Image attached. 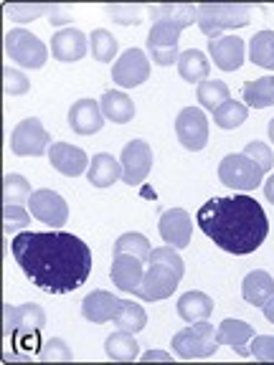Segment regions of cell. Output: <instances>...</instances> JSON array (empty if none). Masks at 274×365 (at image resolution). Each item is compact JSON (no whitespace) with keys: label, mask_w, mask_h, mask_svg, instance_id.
Listing matches in <instances>:
<instances>
[{"label":"cell","mask_w":274,"mask_h":365,"mask_svg":"<svg viewBox=\"0 0 274 365\" xmlns=\"http://www.w3.org/2000/svg\"><path fill=\"white\" fill-rule=\"evenodd\" d=\"M31 226V211H26L23 205H6L3 208V231L8 236L13 231H26Z\"/></svg>","instance_id":"obj_40"},{"label":"cell","mask_w":274,"mask_h":365,"mask_svg":"<svg viewBox=\"0 0 274 365\" xmlns=\"http://www.w3.org/2000/svg\"><path fill=\"white\" fill-rule=\"evenodd\" d=\"M208 53L221 71H236L244 63V38L239 36H221L208 41Z\"/></svg>","instance_id":"obj_19"},{"label":"cell","mask_w":274,"mask_h":365,"mask_svg":"<svg viewBox=\"0 0 274 365\" xmlns=\"http://www.w3.org/2000/svg\"><path fill=\"white\" fill-rule=\"evenodd\" d=\"M49 13H51V21H49L51 26H66V23L71 21V16H68L61 6H51V11H49Z\"/></svg>","instance_id":"obj_45"},{"label":"cell","mask_w":274,"mask_h":365,"mask_svg":"<svg viewBox=\"0 0 274 365\" xmlns=\"http://www.w3.org/2000/svg\"><path fill=\"white\" fill-rule=\"evenodd\" d=\"M117 254H130V257H137L140 262H148L153 249H150V241L143 234L130 231V234H122L120 239L114 241V257Z\"/></svg>","instance_id":"obj_33"},{"label":"cell","mask_w":274,"mask_h":365,"mask_svg":"<svg viewBox=\"0 0 274 365\" xmlns=\"http://www.w3.org/2000/svg\"><path fill=\"white\" fill-rule=\"evenodd\" d=\"M181 31V26H173V23H153V29L148 34V51L158 66H173L178 61Z\"/></svg>","instance_id":"obj_11"},{"label":"cell","mask_w":274,"mask_h":365,"mask_svg":"<svg viewBox=\"0 0 274 365\" xmlns=\"http://www.w3.org/2000/svg\"><path fill=\"white\" fill-rule=\"evenodd\" d=\"M3 314H6V322H3V335L18 340V337H39V332L46 325V312L39 304L29 302L21 304V307H13V304H3Z\"/></svg>","instance_id":"obj_8"},{"label":"cell","mask_w":274,"mask_h":365,"mask_svg":"<svg viewBox=\"0 0 274 365\" xmlns=\"http://www.w3.org/2000/svg\"><path fill=\"white\" fill-rule=\"evenodd\" d=\"M244 155L249 160H254L259 168H262V173H267V170H272V165H274V155H272V150L267 148L264 143H259V140H254V143H249L244 148Z\"/></svg>","instance_id":"obj_43"},{"label":"cell","mask_w":274,"mask_h":365,"mask_svg":"<svg viewBox=\"0 0 274 365\" xmlns=\"http://www.w3.org/2000/svg\"><path fill=\"white\" fill-rule=\"evenodd\" d=\"M178 74L186 81H191V84H196V81L201 84V81H206L208 74H211V61L198 48H188V51H183L178 56Z\"/></svg>","instance_id":"obj_29"},{"label":"cell","mask_w":274,"mask_h":365,"mask_svg":"<svg viewBox=\"0 0 274 365\" xmlns=\"http://www.w3.org/2000/svg\"><path fill=\"white\" fill-rule=\"evenodd\" d=\"M148 13L153 23H173L181 29H188L198 21V8L191 3H160V6H150Z\"/></svg>","instance_id":"obj_23"},{"label":"cell","mask_w":274,"mask_h":365,"mask_svg":"<svg viewBox=\"0 0 274 365\" xmlns=\"http://www.w3.org/2000/svg\"><path fill=\"white\" fill-rule=\"evenodd\" d=\"M262 312H264V317H267L269 322H272V325H274V294L269 297L267 302L262 304Z\"/></svg>","instance_id":"obj_47"},{"label":"cell","mask_w":274,"mask_h":365,"mask_svg":"<svg viewBox=\"0 0 274 365\" xmlns=\"http://www.w3.org/2000/svg\"><path fill=\"white\" fill-rule=\"evenodd\" d=\"M198 228L218 249L244 257L257 251L269 234V221L264 208L249 195H231V198H211L201 205Z\"/></svg>","instance_id":"obj_2"},{"label":"cell","mask_w":274,"mask_h":365,"mask_svg":"<svg viewBox=\"0 0 274 365\" xmlns=\"http://www.w3.org/2000/svg\"><path fill=\"white\" fill-rule=\"evenodd\" d=\"M49 163L54 165V170H59L61 175L76 178L84 170H89L91 160L86 158V153L81 148H74L68 143H54L49 148Z\"/></svg>","instance_id":"obj_16"},{"label":"cell","mask_w":274,"mask_h":365,"mask_svg":"<svg viewBox=\"0 0 274 365\" xmlns=\"http://www.w3.org/2000/svg\"><path fill=\"white\" fill-rule=\"evenodd\" d=\"M251 355L262 363H274V335H254L251 337Z\"/></svg>","instance_id":"obj_44"},{"label":"cell","mask_w":274,"mask_h":365,"mask_svg":"<svg viewBox=\"0 0 274 365\" xmlns=\"http://www.w3.org/2000/svg\"><path fill=\"white\" fill-rule=\"evenodd\" d=\"M31 195H34L31 182L23 175L8 173V175L3 178V200H6V205H21V203H26Z\"/></svg>","instance_id":"obj_35"},{"label":"cell","mask_w":274,"mask_h":365,"mask_svg":"<svg viewBox=\"0 0 274 365\" xmlns=\"http://www.w3.org/2000/svg\"><path fill=\"white\" fill-rule=\"evenodd\" d=\"M249 58L257 66L274 71V31H259L249 41Z\"/></svg>","instance_id":"obj_32"},{"label":"cell","mask_w":274,"mask_h":365,"mask_svg":"<svg viewBox=\"0 0 274 365\" xmlns=\"http://www.w3.org/2000/svg\"><path fill=\"white\" fill-rule=\"evenodd\" d=\"M241 97L249 107L267 109L274 104V76H262V79L246 81L241 89Z\"/></svg>","instance_id":"obj_30"},{"label":"cell","mask_w":274,"mask_h":365,"mask_svg":"<svg viewBox=\"0 0 274 365\" xmlns=\"http://www.w3.org/2000/svg\"><path fill=\"white\" fill-rule=\"evenodd\" d=\"M107 16L112 18L114 23H120V26H137L140 23V16H143V6H122V3H114V6H107L104 8Z\"/></svg>","instance_id":"obj_41"},{"label":"cell","mask_w":274,"mask_h":365,"mask_svg":"<svg viewBox=\"0 0 274 365\" xmlns=\"http://www.w3.org/2000/svg\"><path fill=\"white\" fill-rule=\"evenodd\" d=\"M213 312V299L208 294H203V292H186V294L178 299V314H181V319H186V322H203V319H208Z\"/></svg>","instance_id":"obj_27"},{"label":"cell","mask_w":274,"mask_h":365,"mask_svg":"<svg viewBox=\"0 0 274 365\" xmlns=\"http://www.w3.org/2000/svg\"><path fill=\"white\" fill-rule=\"evenodd\" d=\"M120 163H122V180L127 185H137V182H143L150 175V170H153V150H150V145L145 140H130L122 148Z\"/></svg>","instance_id":"obj_13"},{"label":"cell","mask_w":274,"mask_h":365,"mask_svg":"<svg viewBox=\"0 0 274 365\" xmlns=\"http://www.w3.org/2000/svg\"><path fill=\"white\" fill-rule=\"evenodd\" d=\"M29 211H31V216H34V218L49 223V226H54V228H61L64 223L68 221L66 200H64L59 193H54V190H49V188L34 190V195L29 198Z\"/></svg>","instance_id":"obj_14"},{"label":"cell","mask_w":274,"mask_h":365,"mask_svg":"<svg viewBox=\"0 0 274 365\" xmlns=\"http://www.w3.org/2000/svg\"><path fill=\"white\" fill-rule=\"evenodd\" d=\"M89 51V41L81 34L79 29H64L59 34H54L51 38V53L56 61L64 63H74L81 61Z\"/></svg>","instance_id":"obj_18"},{"label":"cell","mask_w":274,"mask_h":365,"mask_svg":"<svg viewBox=\"0 0 274 365\" xmlns=\"http://www.w3.org/2000/svg\"><path fill=\"white\" fill-rule=\"evenodd\" d=\"M51 135L46 132V127L41 125V120L36 117H29V120H23L16 125L11 135V150L13 155H21V158H39V155L49 153L51 148Z\"/></svg>","instance_id":"obj_9"},{"label":"cell","mask_w":274,"mask_h":365,"mask_svg":"<svg viewBox=\"0 0 274 365\" xmlns=\"http://www.w3.org/2000/svg\"><path fill=\"white\" fill-rule=\"evenodd\" d=\"M246 117H249V109H246V104L234 102V99L223 102L221 107L213 112V120H216V125L221 127V130H236L239 125H244Z\"/></svg>","instance_id":"obj_34"},{"label":"cell","mask_w":274,"mask_h":365,"mask_svg":"<svg viewBox=\"0 0 274 365\" xmlns=\"http://www.w3.org/2000/svg\"><path fill=\"white\" fill-rule=\"evenodd\" d=\"M264 173L262 168L254 163V160H249L244 153H236V155H226V158L221 160V165H218V180L223 182V185H228V188L234 190H254L262 182Z\"/></svg>","instance_id":"obj_7"},{"label":"cell","mask_w":274,"mask_h":365,"mask_svg":"<svg viewBox=\"0 0 274 365\" xmlns=\"http://www.w3.org/2000/svg\"><path fill=\"white\" fill-rule=\"evenodd\" d=\"M99 107H102L104 120L114 122V125H127V122L135 117V102L127 97L125 91L109 89L99 99Z\"/></svg>","instance_id":"obj_25"},{"label":"cell","mask_w":274,"mask_h":365,"mask_svg":"<svg viewBox=\"0 0 274 365\" xmlns=\"http://www.w3.org/2000/svg\"><path fill=\"white\" fill-rule=\"evenodd\" d=\"M176 135L181 140V145L191 153H198L208 143V120L206 114L196 107L181 109V114L176 117Z\"/></svg>","instance_id":"obj_12"},{"label":"cell","mask_w":274,"mask_h":365,"mask_svg":"<svg viewBox=\"0 0 274 365\" xmlns=\"http://www.w3.org/2000/svg\"><path fill=\"white\" fill-rule=\"evenodd\" d=\"M145 363H153V360H160V363H171L173 355L171 353H163V350H150V353L143 355Z\"/></svg>","instance_id":"obj_46"},{"label":"cell","mask_w":274,"mask_h":365,"mask_svg":"<svg viewBox=\"0 0 274 365\" xmlns=\"http://www.w3.org/2000/svg\"><path fill=\"white\" fill-rule=\"evenodd\" d=\"M3 89H6L8 97H21V94H26L31 89V81L23 71L6 66L3 68Z\"/></svg>","instance_id":"obj_42"},{"label":"cell","mask_w":274,"mask_h":365,"mask_svg":"<svg viewBox=\"0 0 274 365\" xmlns=\"http://www.w3.org/2000/svg\"><path fill=\"white\" fill-rule=\"evenodd\" d=\"M173 353L183 360H201V358H211L218 350V337L216 327L208 325V322H193L191 327H183L181 332H176L173 337Z\"/></svg>","instance_id":"obj_5"},{"label":"cell","mask_w":274,"mask_h":365,"mask_svg":"<svg viewBox=\"0 0 274 365\" xmlns=\"http://www.w3.org/2000/svg\"><path fill=\"white\" fill-rule=\"evenodd\" d=\"M112 282L117 289L122 292H130V294H135L137 287L143 284V262L137 257H130V254H117L112 262Z\"/></svg>","instance_id":"obj_21"},{"label":"cell","mask_w":274,"mask_h":365,"mask_svg":"<svg viewBox=\"0 0 274 365\" xmlns=\"http://www.w3.org/2000/svg\"><path fill=\"white\" fill-rule=\"evenodd\" d=\"M36 358H39L41 363H68V360H71V350H68V345L61 337H51V340H46L44 345H41Z\"/></svg>","instance_id":"obj_39"},{"label":"cell","mask_w":274,"mask_h":365,"mask_svg":"<svg viewBox=\"0 0 274 365\" xmlns=\"http://www.w3.org/2000/svg\"><path fill=\"white\" fill-rule=\"evenodd\" d=\"M160 236L168 246L173 249H186L191 244V234H193V221L186 208H171L160 216Z\"/></svg>","instance_id":"obj_15"},{"label":"cell","mask_w":274,"mask_h":365,"mask_svg":"<svg viewBox=\"0 0 274 365\" xmlns=\"http://www.w3.org/2000/svg\"><path fill=\"white\" fill-rule=\"evenodd\" d=\"M274 294V279L272 274L257 269V272H249L244 277V284H241V297L246 302L254 304V307H262L269 297Z\"/></svg>","instance_id":"obj_26"},{"label":"cell","mask_w":274,"mask_h":365,"mask_svg":"<svg viewBox=\"0 0 274 365\" xmlns=\"http://www.w3.org/2000/svg\"><path fill=\"white\" fill-rule=\"evenodd\" d=\"M231 99V91H228V86L223 84V81H201L198 84V102L201 107L211 109V112H216L218 107H221L223 102H228Z\"/></svg>","instance_id":"obj_37"},{"label":"cell","mask_w":274,"mask_h":365,"mask_svg":"<svg viewBox=\"0 0 274 365\" xmlns=\"http://www.w3.org/2000/svg\"><path fill=\"white\" fill-rule=\"evenodd\" d=\"M251 23V6L246 3H203L198 6V29L208 38H221L223 31L246 29Z\"/></svg>","instance_id":"obj_4"},{"label":"cell","mask_w":274,"mask_h":365,"mask_svg":"<svg viewBox=\"0 0 274 365\" xmlns=\"http://www.w3.org/2000/svg\"><path fill=\"white\" fill-rule=\"evenodd\" d=\"M11 251L23 274L49 294H66L86 284L91 251L81 239L64 231H21Z\"/></svg>","instance_id":"obj_1"},{"label":"cell","mask_w":274,"mask_h":365,"mask_svg":"<svg viewBox=\"0 0 274 365\" xmlns=\"http://www.w3.org/2000/svg\"><path fill=\"white\" fill-rule=\"evenodd\" d=\"M68 127L76 135H97L104 127V114L99 102L94 99H79L68 109Z\"/></svg>","instance_id":"obj_17"},{"label":"cell","mask_w":274,"mask_h":365,"mask_svg":"<svg viewBox=\"0 0 274 365\" xmlns=\"http://www.w3.org/2000/svg\"><path fill=\"white\" fill-rule=\"evenodd\" d=\"M6 18L16 23H29V21H36L39 16L51 11V6H44V3H8L6 8Z\"/></svg>","instance_id":"obj_38"},{"label":"cell","mask_w":274,"mask_h":365,"mask_svg":"<svg viewBox=\"0 0 274 365\" xmlns=\"http://www.w3.org/2000/svg\"><path fill=\"white\" fill-rule=\"evenodd\" d=\"M269 140H272V143H274V117H272V120H269Z\"/></svg>","instance_id":"obj_49"},{"label":"cell","mask_w":274,"mask_h":365,"mask_svg":"<svg viewBox=\"0 0 274 365\" xmlns=\"http://www.w3.org/2000/svg\"><path fill=\"white\" fill-rule=\"evenodd\" d=\"M86 178H89V182L94 188H109V185H114L122 178V163L114 155L99 153L89 163Z\"/></svg>","instance_id":"obj_24"},{"label":"cell","mask_w":274,"mask_h":365,"mask_svg":"<svg viewBox=\"0 0 274 365\" xmlns=\"http://www.w3.org/2000/svg\"><path fill=\"white\" fill-rule=\"evenodd\" d=\"M150 79V61L140 48H127L112 66V81L122 89H135Z\"/></svg>","instance_id":"obj_10"},{"label":"cell","mask_w":274,"mask_h":365,"mask_svg":"<svg viewBox=\"0 0 274 365\" xmlns=\"http://www.w3.org/2000/svg\"><path fill=\"white\" fill-rule=\"evenodd\" d=\"M104 350H107V358L114 363H132V360L140 355V345L135 340V332L130 330H117L107 337L104 342Z\"/></svg>","instance_id":"obj_28"},{"label":"cell","mask_w":274,"mask_h":365,"mask_svg":"<svg viewBox=\"0 0 274 365\" xmlns=\"http://www.w3.org/2000/svg\"><path fill=\"white\" fill-rule=\"evenodd\" d=\"M117 307H120V299H117L112 292L94 289L91 294L84 297L81 314H84L89 322H94V325H102V322H112L114 314H117Z\"/></svg>","instance_id":"obj_22"},{"label":"cell","mask_w":274,"mask_h":365,"mask_svg":"<svg viewBox=\"0 0 274 365\" xmlns=\"http://www.w3.org/2000/svg\"><path fill=\"white\" fill-rule=\"evenodd\" d=\"M264 195H267L269 203H274V173L269 175V180L264 182Z\"/></svg>","instance_id":"obj_48"},{"label":"cell","mask_w":274,"mask_h":365,"mask_svg":"<svg viewBox=\"0 0 274 365\" xmlns=\"http://www.w3.org/2000/svg\"><path fill=\"white\" fill-rule=\"evenodd\" d=\"M89 48H91V56H94V61H112L114 53H117V48H120V41L114 38L109 31L104 29H97V31H91L89 36Z\"/></svg>","instance_id":"obj_36"},{"label":"cell","mask_w":274,"mask_h":365,"mask_svg":"<svg viewBox=\"0 0 274 365\" xmlns=\"http://www.w3.org/2000/svg\"><path fill=\"white\" fill-rule=\"evenodd\" d=\"M6 53L23 68H44L49 58L46 43L26 29H13L6 34Z\"/></svg>","instance_id":"obj_6"},{"label":"cell","mask_w":274,"mask_h":365,"mask_svg":"<svg viewBox=\"0 0 274 365\" xmlns=\"http://www.w3.org/2000/svg\"><path fill=\"white\" fill-rule=\"evenodd\" d=\"M148 272L143 274V284L137 287L135 297L145 299V302H158V299H168L176 292L178 282L186 274V264L178 257V249L173 246H160L150 254L148 259Z\"/></svg>","instance_id":"obj_3"},{"label":"cell","mask_w":274,"mask_h":365,"mask_svg":"<svg viewBox=\"0 0 274 365\" xmlns=\"http://www.w3.org/2000/svg\"><path fill=\"white\" fill-rule=\"evenodd\" d=\"M114 325L120 330H130V332H140L148 325V312L143 309V304H135L130 299H120V307L114 314Z\"/></svg>","instance_id":"obj_31"},{"label":"cell","mask_w":274,"mask_h":365,"mask_svg":"<svg viewBox=\"0 0 274 365\" xmlns=\"http://www.w3.org/2000/svg\"><path fill=\"white\" fill-rule=\"evenodd\" d=\"M218 345H228L239 358H249L251 355V337H254V327L241 322V319H223L216 330Z\"/></svg>","instance_id":"obj_20"}]
</instances>
